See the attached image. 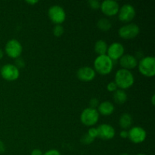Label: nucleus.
Instances as JSON below:
<instances>
[{"mask_svg":"<svg viewBox=\"0 0 155 155\" xmlns=\"http://www.w3.org/2000/svg\"><path fill=\"white\" fill-rule=\"evenodd\" d=\"M134 76L131 71L125 69H120L115 74V81L120 89H127L134 84Z\"/></svg>","mask_w":155,"mask_h":155,"instance_id":"f257e3e1","label":"nucleus"},{"mask_svg":"<svg viewBox=\"0 0 155 155\" xmlns=\"http://www.w3.org/2000/svg\"><path fill=\"white\" fill-rule=\"evenodd\" d=\"M113 61L107 54L99 55L94 61V70L101 75H107L113 70Z\"/></svg>","mask_w":155,"mask_h":155,"instance_id":"f03ea898","label":"nucleus"},{"mask_svg":"<svg viewBox=\"0 0 155 155\" xmlns=\"http://www.w3.org/2000/svg\"><path fill=\"white\" fill-rule=\"evenodd\" d=\"M139 72L147 77H152L155 75V58L147 56L141 59L139 63Z\"/></svg>","mask_w":155,"mask_h":155,"instance_id":"7ed1b4c3","label":"nucleus"},{"mask_svg":"<svg viewBox=\"0 0 155 155\" xmlns=\"http://www.w3.org/2000/svg\"><path fill=\"white\" fill-rule=\"evenodd\" d=\"M99 119V114L97 109H92L90 107L84 109L80 115V120L82 124L87 127H92L98 123Z\"/></svg>","mask_w":155,"mask_h":155,"instance_id":"20e7f679","label":"nucleus"},{"mask_svg":"<svg viewBox=\"0 0 155 155\" xmlns=\"http://www.w3.org/2000/svg\"><path fill=\"white\" fill-rule=\"evenodd\" d=\"M48 15L51 22L56 25H61L66 19V13L64 9L61 6L57 5L51 6L48 9Z\"/></svg>","mask_w":155,"mask_h":155,"instance_id":"39448f33","label":"nucleus"},{"mask_svg":"<svg viewBox=\"0 0 155 155\" xmlns=\"http://www.w3.org/2000/svg\"><path fill=\"white\" fill-rule=\"evenodd\" d=\"M140 32L139 26L136 24H128L120 28L118 34L124 39H132L136 38Z\"/></svg>","mask_w":155,"mask_h":155,"instance_id":"423d86ee","label":"nucleus"},{"mask_svg":"<svg viewBox=\"0 0 155 155\" xmlns=\"http://www.w3.org/2000/svg\"><path fill=\"white\" fill-rule=\"evenodd\" d=\"M5 51L8 57L16 59L21 56L23 51V47L19 41L17 39H11L6 43Z\"/></svg>","mask_w":155,"mask_h":155,"instance_id":"0eeeda50","label":"nucleus"},{"mask_svg":"<svg viewBox=\"0 0 155 155\" xmlns=\"http://www.w3.org/2000/svg\"><path fill=\"white\" fill-rule=\"evenodd\" d=\"M0 74L5 80L12 82L18 80L20 76V71L19 69L15 66V64H7L2 67Z\"/></svg>","mask_w":155,"mask_h":155,"instance_id":"6e6552de","label":"nucleus"},{"mask_svg":"<svg viewBox=\"0 0 155 155\" xmlns=\"http://www.w3.org/2000/svg\"><path fill=\"white\" fill-rule=\"evenodd\" d=\"M136 16V10L132 5L126 4L120 8L118 12V18L124 23L130 22Z\"/></svg>","mask_w":155,"mask_h":155,"instance_id":"1a4fd4ad","label":"nucleus"},{"mask_svg":"<svg viewBox=\"0 0 155 155\" xmlns=\"http://www.w3.org/2000/svg\"><path fill=\"white\" fill-rule=\"evenodd\" d=\"M101 12L106 16L111 17L114 16L118 14L120 9V5L116 1L113 0H105L101 3L100 6Z\"/></svg>","mask_w":155,"mask_h":155,"instance_id":"9d476101","label":"nucleus"},{"mask_svg":"<svg viewBox=\"0 0 155 155\" xmlns=\"http://www.w3.org/2000/svg\"><path fill=\"white\" fill-rule=\"evenodd\" d=\"M128 138L135 144H140L146 139V132L140 127H134L128 132Z\"/></svg>","mask_w":155,"mask_h":155,"instance_id":"9b49d317","label":"nucleus"},{"mask_svg":"<svg viewBox=\"0 0 155 155\" xmlns=\"http://www.w3.org/2000/svg\"><path fill=\"white\" fill-rule=\"evenodd\" d=\"M107 54L112 61L118 60L124 54V45L119 42H113L107 48Z\"/></svg>","mask_w":155,"mask_h":155,"instance_id":"f8f14e48","label":"nucleus"},{"mask_svg":"<svg viewBox=\"0 0 155 155\" xmlns=\"http://www.w3.org/2000/svg\"><path fill=\"white\" fill-rule=\"evenodd\" d=\"M98 137L102 140H110L115 136V130L110 124H101L98 128Z\"/></svg>","mask_w":155,"mask_h":155,"instance_id":"ddd939ff","label":"nucleus"},{"mask_svg":"<svg viewBox=\"0 0 155 155\" xmlns=\"http://www.w3.org/2000/svg\"><path fill=\"white\" fill-rule=\"evenodd\" d=\"M95 71L90 67H82L77 71V78L83 82H90L95 77Z\"/></svg>","mask_w":155,"mask_h":155,"instance_id":"4468645a","label":"nucleus"},{"mask_svg":"<svg viewBox=\"0 0 155 155\" xmlns=\"http://www.w3.org/2000/svg\"><path fill=\"white\" fill-rule=\"evenodd\" d=\"M120 64L122 67V69L133 70L136 68L138 65V61L136 57L131 54H124L120 58Z\"/></svg>","mask_w":155,"mask_h":155,"instance_id":"2eb2a0df","label":"nucleus"},{"mask_svg":"<svg viewBox=\"0 0 155 155\" xmlns=\"http://www.w3.org/2000/svg\"><path fill=\"white\" fill-rule=\"evenodd\" d=\"M97 110L98 114H101L103 116H110L114 111V106L110 101H103L100 103Z\"/></svg>","mask_w":155,"mask_h":155,"instance_id":"dca6fc26","label":"nucleus"},{"mask_svg":"<svg viewBox=\"0 0 155 155\" xmlns=\"http://www.w3.org/2000/svg\"><path fill=\"white\" fill-rule=\"evenodd\" d=\"M127 98L128 97L125 90L117 89L114 92H113V100L116 104H124L127 101Z\"/></svg>","mask_w":155,"mask_h":155,"instance_id":"f3484780","label":"nucleus"},{"mask_svg":"<svg viewBox=\"0 0 155 155\" xmlns=\"http://www.w3.org/2000/svg\"><path fill=\"white\" fill-rule=\"evenodd\" d=\"M133 124V117L131 115L128 113L123 114L119 119V125L122 129L126 130L131 127Z\"/></svg>","mask_w":155,"mask_h":155,"instance_id":"a211bd4d","label":"nucleus"},{"mask_svg":"<svg viewBox=\"0 0 155 155\" xmlns=\"http://www.w3.org/2000/svg\"><path fill=\"white\" fill-rule=\"evenodd\" d=\"M107 48H108V46H107V42L102 39L97 41L95 44V46H94L95 53L98 54V56L104 55V54H107Z\"/></svg>","mask_w":155,"mask_h":155,"instance_id":"6ab92c4d","label":"nucleus"},{"mask_svg":"<svg viewBox=\"0 0 155 155\" xmlns=\"http://www.w3.org/2000/svg\"><path fill=\"white\" fill-rule=\"evenodd\" d=\"M97 27L101 31H108L112 27L111 22L107 18H101L97 23Z\"/></svg>","mask_w":155,"mask_h":155,"instance_id":"aec40b11","label":"nucleus"},{"mask_svg":"<svg viewBox=\"0 0 155 155\" xmlns=\"http://www.w3.org/2000/svg\"><path fill=\"white\" fill-rule=\"evenodd\" d=\"M64 33V29L61 25H55L53 28V33L56 37H60Z\"/></svg>","mask_w":155,"mask_h":155,"instance_id":"412c9836","label":"nucleus"},{"mask_svg":"<svg viewBox=\"0 0 155 155\" xmlns=\"http://www.w3.org/2000/svg\"><path fill=\"white\" fill-rule=\"evenodd\" d=\"M80 141H81L82 143L84 144V145H90L91 143L93 142L94 139H92V137H90V136L88 135V133H86V134L83 135V136H82Z\"/></svg>","mask_w":155,"mask_h":155,"instance_id":"4be33fe9","label":"nucleus"},{"mask_svg":"<svg viewBox=\"0 0 155 155\" xmlns=\"http://www.w3.org/2000/svg\"><path fill=\"white\" fill-rule=\"evenodd\" d=\"M88 4L91 8L95 9V10L100 8V6H101V3L98 0H90L88 2Z\"/></svg>","mask_w":155,"mask_h":155,"instance_id":"5701e85b","label":"nucleus"},{"mask_svg":"<svg viewBox=\"0 0 155 155\" xmlns=\"http://www.w3.org/2000/svg\"><path fill=\"white\" fill-rule=\"evenodd\" d=\"M99 101L98 98H93L89 101V107L92 109H96L98 108V105H99Z\"/></svg>","mask_w":155,"mask_h":155,"instance_id":"b1692460","label":"nucleus"},{"mask_svg":"<svg viewBox=\"0 0 155 155\" xmlns=\"http://www.w3.org/2000/svg\"><path fill=\"white\" fill-rule=\"evenodd\" d=\"M15 66L17 68H24L25 66V62H24V59L21 58H18L15 59Z\"/></svg>","mask_w":155,"mask_h":155,"instance_id":"393cba45","label":"nucleus"},{"mask_svg":"<svg viewBox=\"0 0 155 155\" xmlns=\"http://www.w3.org/2000/svg\"><path fill=\"white\" fill-rule=\"evenodd\" d=\"M87 133L90 137H92L94 139H95V138L98 137V130L95 127H92V128L89 129Z\"/></svg>","mask_w":155,"mask_h":155,"instance_id":"a878e982","label":"nucleus"},{"mask_svg":"<svg viewBox=\"0 0 155 155\" xmlns=\"http://www.w3.org/2000/svg\"><path fill=\"white\" fill-rule=\"evenodd\" d=\"M107 89L110 92H114L117 89V84L114 82H110V83L107 84Z\"/></svg>","mask_w":155,"mask_h":155,"instance_id":"bb28decb","label":"nucleus"},{"mask_svg":"<svg viewBox=\"0 0 155 155\" xmlns=\"http://www.w3.org/2000/svg\"><path fill=\"white\" fill-rule=\"evenodd\" d=\"M43 155H61V153L56 149H51L44 153Z\"/></svg>","mask_w":155,"mask_h":155,"instance_id":"cd10ccee","label":"nucleus"},{"mask_svg":"<svg viewBox=\"0 0 155 155\" xmlns=\"http://www.w3.org/2000/svg\"><path fill=\"white\" fill-rule=\"evenodd\" d=\"M31 155H43V153H42V151L40 149H37L36 148V149H34L32 151Z\"/></svg>","mask_w":155,"mask_h":155,"instance_id":"c85d7f7f","label":"nucleus"},{"mask_svg":"<svg viewBox=\"0 0 155 155\" xmlns=\"http://www.w3.org/2000/svg\"><path fill=\"white\" fill-rule=\"evenodd\" d=\"M128 131H127V130H122V131L120 132V136L121 138H123V139H126V138H128Z\"/></svg>","mask_w":155,"mask_h":155,"instance_id":"c756f323","label":"nucleus"},{"mask_svg":"<svg viewBox=\"0 0 155 155\" xmlns=\"http://www.w3.org/2000/svg\"><path fill=\"white\" fill-rule=\"evenodd\" d=\"M5 151V146H4V144L2 143V142H0V153L3 152Z\"/></svg>","mask_w":155,"mask_h":155,"instance_id":"7c9ffc66","label":"nucleus"},{"mask_svg":"<svg viewBox=\"0 0 155 155\" xmlns=\"http://www.w3.org/2000/svg\"><path fill=\"white\" fill-rule=\"evenodd\" d=\"M26 2L30 5H35L36 3H38V1L37 0H34V1H26Z\"/></svg>","mask_w":155,"mask_h":155,"instance_id":"2f4dec72","label":"nucleus"},{"mask_svg":"<svg viewBox=\"0 0 155 155\" xmlns=\"http://www.w3.org/2000/svg\"><path fill=\"white\" fill-rule=\"evenodd\" d=\"M154 98H155V95H153L151 97V103H152L153 105H154Z\"/></svg>","mask_w":155,"mask_h":155,"instance_id":"473e14b6","label":"nucleus"},{"mask_svg":"<svg viewBox=\"0 0 155 155\" xmlns=\"http://www.w3.org/2000/svg\"><path fill=\"white\" fill-rule=\"evenodd\" d=\"M3 54H3L2 50L0 49V60H1V59L3 58Z\"/></svg>","mask_w":155,"mask_h":155,"instance_id":"72a5a7b5","label":"nucleus"},{"mask_svg":"<svg viewBox=\"0 0 155 155\" xmlns=\"http://www.w3.org/2000/svg\"><path fill=\"white\" fill-rule=\"evenodd\" d=\"M120 155H130V154H127V153H123V154H120Z\"/></svg>","mask_w":155,"mask_h":155,"instance_id":"f704fd0d","label":"nucleus"},{"mask_svg":"<svg viewBox=\"0 0 155 155\" xmlns=\"http://www.w3.org/2000/svg\"><path fill=\"white\" fill-rule=\"evenodd\" d=\"M136 155H145V154H136Z\"/></svg>","mask_w":155,"mask_h":155,"instance_id":"c9c22d12","label":"nucleus"}]
</instances>
